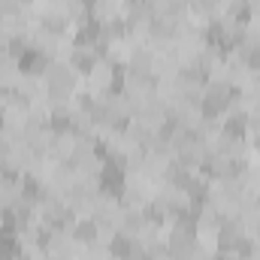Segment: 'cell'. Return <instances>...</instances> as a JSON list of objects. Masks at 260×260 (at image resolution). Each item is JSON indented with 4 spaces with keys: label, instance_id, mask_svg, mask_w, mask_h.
<instances>
[{
    "label": "cell",
    "instance_id": "cell-1",
    "mask_svg": "<svg viewBox=\"0 0 260 260\" xmlns=\"http://www.w3.org/2000/svg\"><path fill=\"white\" fill-rule=\"evenodd\" d=\"M103 188H106V191H115V194H118V191H124V176H121L112 164H109V167H103Z\"/></svg>",
    "mask_w": 260,
    "mask_h": 260
},
{
    "label": "cell",
    "instance_id": "cell-2",
    "mask_svg": "<svg viewBox=\"0 0 260 260\" xmlns=\"http://www.w3.org/2000/svg\"><path fill=\"white\" fill-rule=\"evenodd\" d=\"M76 236H79V239H91V236H94V224H79Z\"/></svg>",
    "mask_w": 260,
    "mask_h": 260
}]
</instances>
